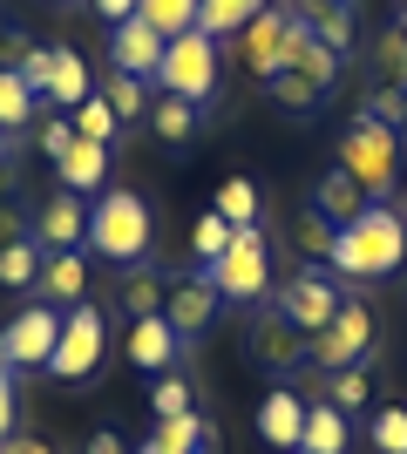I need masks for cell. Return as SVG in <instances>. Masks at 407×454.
<instances>
[{"mask_svg":"<svg viewBox=\"0 0 407 454\" xmlns=\"http://www.w3.org/2000/svg\"><path fill=\"white\" fill-rule=\"evenodd\" d=\"M326 265L340 271V278H360V285L394 278V271L407 265V217H401V210H387V204L360 210L353 224H340Z\"/></svg>","mask_w":407,"mask_h":454,"instance_id":"1","label":"cell"},{"mask_svg":"<svg viewBox=\"0 0 407 454\" xmlns=\"http://www.w3.org/2000/svg\"><path fill=\"white\" fill-rule=\"evenodd\" d=\"M292 20H299V14H292ZM333 82H340V55H333L326 41H312V27L299 20V35H292L286 61H278V75H271V102L292 109V115H312L333 95Z\"/></svg>","mask_w":407,"mask_h":454,"instance_id":"2","label":"cell"},{"mask_svg":"<svg viewBox=\"0 0 407 454\" xmlns=\"http://www.w3.org/2000/svg\"><path fill=\"white\" fill-rule=\"evenodd\" d=\"M150 204L136 190H109L89 204V251H102L109 265H150Z\"/></svg>","mask_w":407,"mask_h":454,"instance_id":"3","label":"cell"},{"mask_svg":"<svg viewBox=\"0 0 407 454\" xmlns=\"http://www.w3.org/2000/svg\"><path fill=\"white\" fill-rule=\"evenodd\" d=\"M340 170L367 197H394V184H401V129L373 122V115H353L347 136H340Z\"/></svg>","mask_w":407,"mask_h":454,"instance_id":"4","label":"cell"},{"mask_svg":"<svg viewBox=\"0 0 407 454\" xmlns=\"http://www.w3.org/2000/svg\"><path fill=\"white\" fill-rule=\"evenodd\" d=\"M156 89L163 95H184V102H211L217 95V41L204 35V27H191V35H176L170 48H163V68H156Z\"/></svg>","mask_w":407,"mask_h":454,"instance_id":"5","label":"cell"},{"mask_svg":"<svg viewBox=\"0 0 407 454\" xmlns=\"http://www.w3.org/2000/svg\"><path fill=\"white\" fill-rule=\"evenodd\" d=\"M204 278L217 285V299H231V305H252L265 299V285H271V245H265V231H231V251L217 258V265H204Z\"/></svg>","mask_w":407,"mask_h":454,"instance_id":"6","label":"cell"},{"mask_svg":"<svg viewBox=\"0 0 407 454\" xmlns=\"http://www.w3.org/2000/svg\"><path fill=\"white\" fill-rule=\"evenodd\" d=\"M102 353H109V319H102L96 305H68V319H61V346L48 373L68 380V387H89L102 373Z\"/></svg>","mask_w":407,"mask_h":454,"instance_id":"7","label":"cell"},{"mask_svg":"<svg viewBox=\"0 0 407 454\" xmlns=\"http://www.w3.org/2000/svg\"><path fill=\"white\" fill-rule=\"evenodd\" d=\"M61 346V312L55 305H20L14 319L0 325V360L14 366V373H48Z\"/></svg>","mask_w":407,"mask_h":454,"instance_id":"8","label":"cell"},{"mask_svg":"<svg viewBox=\"0 0 407 454\" xmlns=\"http://www.w3.org/2000/svg\"><path fill=\"white\" fill-rule=\"evenodd\" d=\"M367 353H373V305L367 299H347L340 312H333V325H326V333H312V346H306V360L326 366V373L360 366Z\"/></svg>","mask_w":407,"mask_h":454,"instance_id":"9","label":"cell"},{"mask_svg":"<svg viewBox=\"0 0 407 454\" xmlns=\"http://www.w3.org/2000/svg\"><path fill=\"white\" fill-rule=\"evenodd\" d=\"M245 346H252V366H265V373H278V380L306 360V333H299V325H292L278 305H258V312H252Z\"/></svg>","mask_w":407,"mask_h":454,"instance_id":"10","label":"cell"},{"mask_svg":"<svg viewBox=\"0 0 407 454\" xmlns=\"http://www.w3.org/2000/svg\"><path fill=\"white\" fill-rule=\"evenodd\" d=\"M292 35H299L292 7H278V0H271L258 20H245V27H238V61H245L252 75L271 82V75H278V61H286V48H292Z\"/></svg>","mask_w":407,"mask_h":454,"instance_id":"11","label":"cell"},{"mask_svg":"<svg viewBox=\"0 0 407 454\" xmlns=\"http://www.w3.org/2000/svg\"><path fill=\"white\" fill-rule=\"evenodd\" d=\"M340 305H347V299H340V285H333L326 271H299V278H286V292H278V312H286L306 340H312V333H326Z\"/></svg>","mask_w":407,"mask_h":454,"instance_id":"12","label":"cell"},{"mask_svg":"<svg viewBox=\"0 0 407 454\" xmlns=\"http://www.w3.org/2000/svg\"><path fill=\"white\" fill-rule=\"evenodd\" d=\"M163 319L176 325V340L191 346L197 333H204V325L217 319V285L204 278V271H191V278H176V285H170V299H163Z\"/></svg>","mask_w":407,"mask_h":454,"instance_id":"13","label":"cell"},{"mask_svg":"<svg viewBox=\"0 0 407 454\" xmlns=\"http://www.w3.org/2000/svg\"><path fill=\"white\" fill-rule=\"evenodd\" d=\"M163 48H170V41L156 35L143 14L122 20L116 35H109V61H116L122 75H136V82H156V68H163Z\"/></svg>","mask_w":407,"mask_h":454,"instance_id":"14","label":"cell"},{"mask_svg":"<svg viewBox=\"0 0 407 454\" xmlns=\"http://www.w3.org/2000/svg\"><path fill=\"white\" fill-rule=\"evenodd\" d=\"M176 353H184V340H176V325L163 319V312H150V319L129 325V340H122V360L143 366V373H170Z\"/></svg>","mask_w":407,"mask_h":454,"instance_id":"15","label":"cell"},{"mask_svg":"<svg viewBox=\"0 0 407 454\" xmlns=\"http://www.w3.org/2000/svg\"><path fill=\"white\" fill-rule=\"evenodd\" d=\"M35 238L48 251H75V245H89V204H82L75 190H55L48 204H41V217H35Z\"/></svg>","mask_w":407,"mask_h":454,"instance_id":"16","label":"cell"},{"mask_svg":"<svg viewBox=\"0 0 407 454\" xmlns=\"http://www.w3.org/2000/svg\"><path fill=\"white\" fill-rule=\"evenodd\" d=\"M258 434H265L278 454H292L306 441V400L292 394V387H271V394L258 400Z\"/></svg>","mask_w":407,"mask_h":454,"instance_id":"17","label":"cell"},{"mask_svg":"<svg viewBox=\"0 0 407 454\" xmlns=\"http://www.w3.org/2000/svg\"><path fill=\"white\" fill-rule=\"evenodd\" d=\"M129 454H217V434L204 414H176V420H156V434Z\"/></svg>","mask_w":407,"mask_h":454,"instance_id":"18","label":"cell"},{"mask_svg":"<svg viewBox=\"0 0 407 454\" xmlns=\"http://www.w3.org/2000/svg\"><path fill=\"white\" fill-rule=\"evenodd\" d=\"M55 176H61V190H75V197L102 190V184H109V143H89V136H75V143H68V156L55 163Z\"/></svg>","mask_w":407,"mask_h":454,"instance_id":"19","label":"cell"},{"mask_svg":"<svg viewBox=\"0 0 407 454\" xmlns=\"http://www.w3.org/2000/svg\"><path fill=\"white\" fill-rule=\"evenodd\" d=\"M292 14L306 20L312 41H326L340 61L353 55V7H347V0H306V7H292Z\"/></svg>","mask_w":407,"mask_h":454,"instance_id":"20","label":"cell"},{"mask_svg":"<svg viewBox=\"0 0 407 454\" xmlns=\"http://www.w3.org/2000/svg\"><path fill=\"white\" fill-rule=\"evenodd\" d=\"M312 210H319V217H333V224H353L360 210H373V197H367L360 184H353V176L340 170V163H333V170L319 176V190H312Z\"/></svg>","mask_w":407,"mask_h":454,"instance_id":"21","label":"cell"},{"mask_svg":"<svg viewBox=\"0 0 407 454\" xmlns=\"http://www.w3.org/2000/svg\"><path fill=\"white\" fill-rule=\"evenodd\" d=\"M48 305H75L89 292V258L82 251H48V265H41V285H35Z\"/></svg>","mask_w":407,"mask_h":454,"instance_id":"22","label":"cell"},{"mask_svg":"<svg viewBox=\"0 0 407 454\" xmlns=\"http://www.w3.org/2000/svg\"><path fill=\"white\" fill-rule=\"evenodd\" d=\"M89 95H96V82H89V61H82L75 48H55V61H48V102H61V109L75 115Z\"/></svg>","mask_w":407,"mask_h":454,"instance_id":"23","label":"cell"},{"mask_svg":"<svg viewBox=\"0 0 407 454\" xmlns=\"http://www.w3.org/2000/svg\"><path fill=\"white\" fill-rule=\"evenodd\" d=\"M163 299H170V285H163V271L156 265H129L116 285V305L129 312V319H150V312H163Z\"/></svg>","mask_w":407,"mask_h":454,"instance_id":"24","label":"cell"},{"mask_svg":"<svg viewBox=\"0 0 407 454\" xmlns=\"http://www.w3.org/2000/svg\"><path fill=\"white\" fill-rule=\"evenodd\" d=\"M347 441H353L347 414H340L333 400H306V441H299V448L306 454H347Z\"/></svg>","mask_w":407,"mask_h":454,"instance_id":"25","label":"cell"},{"mask_svg":"<svg viewBox=\"0 0 407 454\" xmlns=\"http://www.w3.org/2000/svg\"><path fill=\"white\" fill-rule=\"evenodd\" d=\"M197 122H204V109H197V102H184V95H156V102H150V129H156V143H170V150H184V143H191Z\"/></svg>","mask_w":407,"mask_h":454,"instance_id":"26","label":"cell"},{"mask_svg":"<svg viewBox=\"0 0 407 454\" xmlns=\"http://www.w3.org/2000/svg\"><path fill=\"white\" fill-rule=\"evenodd\" d=\"M41 265H48V245H41V238H20V245L0 251V285H7V292H27V285H41Z\"/></svg>","mask_w":407,"mask_h":454,"instance_id":"27","label":"cell"},{"mask_svg":"<svg viewBox=\"0 0 407 454\" xmlns=\"http://www.w3.org/2000/svg\"><path fill=\"white\" fill-rule=\"evenodd\" d=\"M211 210H217L231 231H252V224H258V184H252V176H224Z\"/></svg>","mask_w":407,"mask_h":454,"instance_id":"28","label":"cell"},{"mask_svg":"<svg viewBox=\"0 0 407 454\" xmlns=\"http://www.w3.org/2000/svg\"><path fill=\"white\" fill-rule=\"evenodd\" d=\"M102 102L116 109V122H150L156 95H150V82H136V75H122V68H116V75L102 82Z\"/></svg>","mask_w":407,"mask_h":454,"instance_id":"29","label":"cell"},{"mask_svg":"<svg viewBox=\"0 0 407 454\" xmlns=\"http://www.w3.org/2000/svg\"><path fill=\"white\" fill-rule=\"evenodd\" d=\"M136 14L150 20V27H156L163 41H176V35H191V27H197V14H204V0H143Z\"/></svg>","mask_w":407,"mask_h":454,"instance_id":"30","label":"cell"},{"mask_svg":"<svg viewBox=\"0 0 407 454\" xmlns=\"http://www.w3.org/2000/svg\"><path fill=\"white\" fill-rule=\"evenodd\" d=\"M271 0H204V14H197V27H204V35H238V27H245V20H258L265 14Z\"/></svg>","mask_w":407,"mask_h":454,"instance_id":"31","label":"cell"},{"mask_svg":"<svg viewBox=\"0 0 407 454\" xmlns=\"http://www.w3.org/2000/svg\"><path fill=\"white\" fill-rule=\"evenodd\" d=\"M35 122V89L14 75V68H0V129L14 136V129H27Z\"/></svg>","mask_w":407,"mask_h":454,"instance_id":"32","label":"cell"},{"mask_svg":"<svg viewBox=\"0 0 407 454\" xmlns=\"http://www.w3.org/2000/svg\"><path fill=\"white\" fill-rule=\"evenodd\" d=\"M367 394H373L367 360H360V366H340V373H326V400L340 407V414H360V407H367Z\"/></svg>","mask_w":407,"mask_h":454,"instance_id":"33","label":"cell"},{"mask_svg":"<svg viewBox=\"0 0 407 454\" xmlns=\"http://www.w3.org/2000/svg\"><path fill=\"white\" fill-rule=\"evenodd\" d=\"M373 68H380V89H407V27H387L373 41Z\"/></svg>","mask_w":407,"mask_h":454,"instance_id":"34","label":"cell"},{"mask_svg":"<svg viewBox=\"0 0 407 454\" xmlns=\"http://www.w3.org/2000/svg\"><path fill=\"white\" fill-rule=\"evenodd\" d=\"M191 251H197V258H204V265H217V258L231 251V224H224L217 210H204V217H197V224H191Z\"/></svg>","mask_w":407,"mask_h":454,"instance_id":"35","label":"cell"},{"mask_svg":"<svg viewBox=\"0 0 407 454\" xmlns=\"http://www.w3.org/2000/svg\"><path fill=\"white\" fill-rule=\"evenodd\" d=\"M150 407H156V420L197 414V407H191V380H184V373H156V387H150Z\"/></svg>","mask_w":407,"mask_h":454,"instance_id":"36","label":"cell"},{"mask_svg":"<svg viewBox=\"0 0 407 454\" xmlns=\"http://www.w3.org/2000/svg\"><path fill=\"white\" fill-rule=\"evenodd\" d=\"M68 122H75V136H89V143H109V136L122 129V122H116V109H109L102 95H89V102H82V109L68 115Z\"/></svg>","mask_w":407,"mask_h":454,"instance_id":"37","label":"cell"},{"mask_svg":"<svg viewBox=\"0 0 407 454\" xmlns=\"http://www.w3.org/2000/svg\"><path fill=\"white\" fill-rule=\"evenodd\" d=\"M367 434H373V448H380V454H407V407H380Z\"/></svg>","mask_w":407,"mask_h":454,"instance_id":"38","label":"cell"},{"mask_svg":"<svg viewBox=\"0 0 407 454\" xmlns=\"http://www.w3.org/2000/svg\"><path fill=\"white\" fill-rule=\"evenodd\" d=\"M333 238H340V224H333V217H319V210H306V217H299V251H306V258H333Z\"/></svg>","mask_w":407,"mask_h":454,"instance_id":"39","label":"cell"},{"mask_svg":"<svg viewBox=\"0 0 407 454\" xmlns=\"http://www.w3.org/2000/svg\"><path fill=\"white\" fill-rule=\"evenodd\" d=\"M360 115H373V122L401 129V122H407V89H373V95H367V109H360Z\"/></svg>","mask_w":407,"mask_h":454,"instance_id":"40","label":"cell"},{"mask_svg":"<svg viewBox=\"0 0 407 454\" xmlns=\"http://www.w3.org/2000/svg\"><path fill=\"white\" fill-rule=\"evenodd\" d=\"M14 407H20V373L0 360V441H14V434H20V427H14Z\"/></svg>","mask_w":407,"mask_h":454,"instance_id":"41","label":"cell"},{"mask_svg":"<svg viewBox=\"0 0 407 454\" xmlns=\"http://www.w3.org/2000/svg\"><path fill=\"white\" fill-rule=\"evenodd\" d=\"M48 61H55V48H27V55H20V68H14V75L27 82V89H35V95H48Z\"/></svg>","mask_w":407,"mask_h":454,"instance_id":"42","label":"cell"},{"mask_svg":"<svg viewBox=\"0 0 407 454\" xmlns=\"http://www.w3.org/2000/svg\"><path fill=\"white\" fill-rule=\"evenodd\" d=\"M68 143H75V122H68V115H48V122H41V150L61 163V156H68Z\"/></svg>","mask_w":407,"mask_h":454,"instance_id":"43","label":"cell"},{"mask_svg":"<svg viewBox=\"0 0 407 454\" xmlns=\"http://www.w3.org/2000/svg\"><path fill=\"white\" fill-rule=\"evenodd\" d=\"M20 238H27L20 210H14V204H0V251H7V245H20Z\"/></svg>","mask_w":407,"mask_h":454,"instance_id":"44","label":"cell"},{"mask_svg":"<svg viewBox=\"0 0 407 454\" xmlns=\"http://www.w3.org/2000/svg\"><path fill=\"white\" fill-rule=\"evenodd\" d=\"M136 7H143V0H96V14L109 20V27H122V20H136Z\"/></svg>","mask_w":407,"mask_h":454,"instance_id":"45","label":"cell"},{"mask_svg":"<svg viewBox=\"0 0 407 454\" xmlns=\"http://www.w3.org/2000/svg\"><path fill=\"white\" fill-rule=\"evenodd\" d=\"M82 454H129V448H122V434H116V427H96Z\"/></svg>","mask_w":407,"mask_h":454,"instance_id":"46","label":"cell"},{"mask_svg":"<svg viewBox=\"0 0 407 454\" xmlns=\"http://www.w3.org/2000/svg\"><path fill=\"white\" fill-rule=\"evenodd\" d=\"M0 448H7V454H55L41 434H14V441H0Z\"/></svg>","mask_w":407,"mask_h":454,"instance_id":"47","label":"cell"},{"mask_svg":"<svg viewBox=\"0 0 407 454\" xmlns=\"http://www.w3.org/2000/svg\"><path fill=\"white\" fill-rule=\"evenodd\" d=\"M394 27H407V0H394Z\"/></svg>","mask_w":407,"mask_h":454,"instance_id":"48","label":"cell"},{"mask_svg":"<svg viewBox=\"0 0 407 454\" xmlns=\"http://www.w3.org/2000/svg\"><path fill=\"white\" fill-rule=\"evenodd\" d=\"M0 163H7V129H0Z\"/></svg>","mask_w":407,"mask_h":454,"instance_id":"49","label":"cell"},{"mask_svg":"<svg viewBox=\"0 0 407 454\" xmlns=\"http://www.w3.org/2000/svg\"><path fill=\"white\" fill-rule=\"evenodd\" d=\"M292 454H306V448H292Z\"/></svg>","mask_w":407,"mask_h":454,"instance_id":"50","label":"cell"},{"mask_svg":"<svg viewBox=\"0 0 407 454\" xmlns=\"http://www.w3.org/2000/svg\"><path fill=\"white\" fill-rule=\"evenodd\" d=\"M299 7H306V0H299Z\"/></svg>","mask_w":407,"mask_h":454,"instance_id":"51","label":"cell"},{"mask_svg":"<svg viewBox=\"0 0 407 454\" xmlns=\"http://www.w3.org/2000/svg\"><path fill=\"white\" fill-rule=\"evenodd\" d=\"M0 454H7V448H0Z\"/></svg>","mask_w":407,"mask_h":454,"instance_id":"52","label":"cell"},{"mask_svg":"<svg viewBox=\"0 0 407 454\" xmlns=\"http://www.w3.org/2000/svg\"><path fill=\"white\" fill-rule=\"evenodd\" d=\"M401 217H407V210H401Z\"/></svg>","mask_w":407,"mask_h":454,"instance_id":"53","label":"cell"}]
</instances>
